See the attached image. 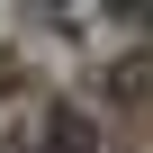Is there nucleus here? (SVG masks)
I'll return each instance as SVG.
<instances>
[{
  "mask_svg": "<svg viewBox=\"0 0 153 153\" xmlns=\"http://www.w3.org/2000/svg\"><path fill=\"white\" fill-rule=\"evenodd\" d=\"M36 153H99V126H90L81 108H54L45 135H36Z\"/></svg>",
  "mask_w": 153,
  "mask_h": 153,
  "instance_id": "1",
  "label": "nucleus"
}]
</instances>
